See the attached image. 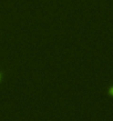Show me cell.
<instances>
[{
    "mask_svg": "<svg viewBox=\"0 0 113 121\" xmlns=\"http://www.w3.org/2000/svg\"><path fill=\"white\" fill-rule=\"evenodd\" d=\"M0 78H1V72H0Z\"/></svg>",
    "mask_w": 113,
    "mask_h": 121,
    "instance_id": "cell-1",
    "label": "cell"
}]
</instances>
